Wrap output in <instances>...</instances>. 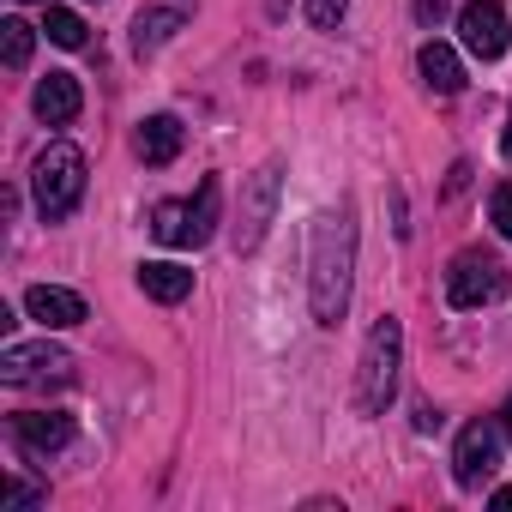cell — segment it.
<instances>
[{
	"label": "cell",
	"instance_id": "obj_1",
	"mask_svg": "<svg viewBox=\"0 0 512 512\" xmlns=\"http://www.w3.org/2000/svg\"><path fill=\"white\" fill-rule=\"evenodd\" d=\"M350 278H356V211H320L308 241V302L320 326H338L350 314Z\"/></svg>",
	"mask_w": 512,
	"mask_h": 512
},
{
	"label": "cell",
	"instance_id": "obj_20",
	"mask_svg": "<svg viewBox=\"0 0 512 512\" xmlns=\"http://www.w3.org/2000/svg\"><path fill=\"white\" fill-rule=\"evenodd\" d=\"M488 217H494V229L512 241V187H494V199H488Z\"/></svg>",
	"mask_w": 512,
	"mask_h": 512
},
{
	"label": "cell",
	"instance_id": "obj_5",
	"mask_svg": "<svg viewBox=\"0 0 512 512\" xmlns=\"http://www.w3.org/2000/svg\"><path fill=\"white\" fill-rule=\"evenodd\" d=\"M0 380L7 386H61L73 380V356L61 344H7L0 350Z\"/></svg>",
	"mask_w": 512,
	"mask_h": 512
},
{
	"label": "cell",
	"instance_id": "obj_13",
	"mask_svg": "<svg viewBox=\"0 0 512 512\" xmlns=\"http://www.w3.org/2000/svg\"><path fill=\"white\" fill-rule=\"evenodd\" d=\"M416 73H422V85H428L434 97H458V91H464V67H458V55H452L446 43H422Z\"/></svg>",
	"mask_w": 512,
	"mask_h": 512
},
{
	"label": "cell",
	"instance_id": "obj_10",
	"mask_svg": "<svg viewBox=\"0 0 512 512\" xmlns=\"http://www.w3.org/2000/svg\"><path fill=\"white\" fill-rule=\"evenodd\" d=\"M13 440L25 452H61L73 440V416H61V410H25V416H13Z\"/></svg>",
	"mask_w": 512,
	"mask_h": 512
},
{
	"label": "cell",
	"instance_id": "obj_9",
	"mask_svg": "<svg viewBox=\"0 0 512 512\" xmlns=\"http://www.w3.org/2000/svg\"><path fill=\"white\" fill-rule=\"evenodd\" d=\"M25 308H31V320H37L43 332H67V326L85 320V302H79L73 290H61V284H31V290H25Z\"/></svg>",
	"mask_w": 512,
	"mask_h": 512
},
{
	"label": "cell",
	"instance_id": "obj_23",
	"mask_svg": "<svg viewBox=\"0 0 512 512\" xmlns=\"http://www.w3.org/2000/svg\"><path fill=\"white\" fill-rule=\"evenodd\" d=\"M440 428V410L434 404H416V434H434Z\"/></svg>",
	"mask_w": 512,
	"mask_h": 512
},
{
	"label": "cell",
	"instance_id": "obj_16",
	"mask_svg": "<svg viewBox=\"0 0 512 512\" xmlns=\"http://www.w3.org/2000/svg\"><path fill=\"white\" fill-rule=\"evenodd\" d=\"M223 217V187L217 181H199V199H187V247H205L211 229Z\"/></svg>",
	"mask_w": 512,
	"mask_h": 512
},
{
	"label": "cell",
	"instance_id": "obj_24",
	"mask_svg": "<svg viewBox=\"0 0 512 512\" xmlns=\"http://www.w3.org/2000/svg\"><path fill=\"white\" fill-rule=\"evenodd\" d=\"M500 434H506V440H512V398H506V404H500Z\"/></svg>",
	"mask_w": 512,
	"mask_h": 512
},
{
	"label": "cell",
	"instance_id": "obj_26",
	"mask_svg": "<svg viewBox=\"0 0 512 512\" xmlns=\"http://www.w3.org/2000/svg\"><path fill=\"white\" fill-rule=\"evenodd\" d=\"M494 506H512V488H494Z\"/></svg>",
	"mask_w": 512,
	"mask_h": 512
},
{
	"label": "cell",
	"instance_id": "obj_12",
	"mask_svg": "<svg viewBox=\"0 0 512 512\" xmlns=\"http://www.w3.org/2000/svg\"><path fill=\"white\" fill-rule=\"evenodd\" d=\"M133 151H139L151 169L175 163V157H181V121H175V115H151V121H139V133H133Z\"/></svg>",
	"mask_w": 512,
	"mask_h": 512
},
{
	"label": "cell",
	"instance_id": "obj_8",
	"mask_svg": "<svg viewBox=\"0 0 512 512\" xmlns=\"http://www.w3.org/2000/svg\"><path fill=\"white\" fill-rule=\"evenodd\" d=\"M500 428L494 422H470L464 434H458V446H452V476H458V488H482L488 476H494V464H500Z\"/></svg>",
	"mask_w": 512,
	"mask_h": 512
},
{
	"label": "cell",
	"instance_id": "obj_17",
	"mask_svg": "<svg viewBox=\"0 0 512 512\" xmlns=\"http://www.w3.org/2000/svg\"><path fill=\"white\" fill-rule=\"evenodd\" d=\"M31 49H37V31L25 19H7L0 25V61H7V73H25L31 67Z\"/></svg>",
	"mask_w": 512,
	"mask_h": 512
},
{
	"label": "cell",
	"instance_id": "obj_22",
	"mask_svg": "<svg viewBox=\"0 0 512 512\" xmlns=\"http://www.w3.org/2000/svg\"><path fill=\"white\" fill-rule=\"evenodd\" d=\"M416 19H422V25H440V19H446V0H416Z\"/></svg>",
	"mask_w": 512,
	"mask_h": 512
},
{
	"label": "cell",
	"instance_id": "obj_6",
	"mask_svg": "<svg viewBox=\"0 0 512 512\" xmlns=\"http://www.w3.org/2000/svg\"><path fill=\"white\" fill-rule=\"evenodd\" d=\"M278 193H284V169L278 163H266L260 175L247 181V193H241V223H235V253H253L266 241V229H272V217H278Z\"/></svg>",
	"mask_w": 512,
	"mask_h": 512
},
{
	"label": "cell",
	"instance_id": "obj_21",
	"mask_svg": "<svg viewBox=\"0 0 512 512\" xmlns=\"http://www.w3.org/2000/svg\"><path fill=\"white\" fill-rule=\"evenodd\" d=\"M37 500H43L37 488H25V482H13L7 494H0V512H7V506H37Z\"/></svg>",
	"mask_w": 512,
	"mask_h": 512
},
{
	"label": "cell",
	"instance_id": "obj_7",
	"mask_svg": "<svg viewBox=\"0 0 512 512\" xmlns=\"http://www.w3.org/2000/svg\"><path fill=\"white\" fill-rule=\"evenodd\" d=\"M458 37H464V49L476 61H500L506 43H512V19H506L500 0H464L458 7Z\"/></svg>",
	"mask_w": 512,
	"mask_h": 512
},
{
	"label": "cell",
	"instance_id": "obj_11",
	"mask_svg": "<svg viewBox=\"0 0 512 512\" xmlns=\"http://www.w3.org/2000/svg\"><path fill=\"white\" fill-rule=\"evenodd\" d=\"M31 109H37V121H49V127H67V121L85 109V91H79V79H73V73H49V79L37 85Z\"/></svg>",
	"mask_w": 512,
	"mask_h": 512
},
{
	"label": "cell",
	"instance_id": "obj_14",
	"mask_svg": "<svg viewBox=\"0 0 512 512\" xmlns=\"http://www.w3.org/2000/svg\"><path fill=\"white\" fill-rule=\"evenodd\" d=\"M139 290H145L151 302L175 308V302L193 296V272H187V266H169V260H151V266H139Z\"/></svg>",
	"mask_w": 512,
	"mask_h": 512
},
{
	"label": "cell",
	"instance_id": "obj_18",
	"mask_svg": "<svg viewBox=\"0 0 512 512\" xmlns=\"http://www.w3.org/2000/svg\"><path fill=\"white\" fill-rule=\"evenodd\" d=\"M43 37H49L55 49H85V19H79V13H67V7H49Z\"/></svg>",
	"mask_w": 512,
	"mask_h": 512
},
{
	"label": "cell",
	"instance_id": "obj_25",
	"mask_svg": "<svg viewBox=\"0 0 512 512\" xmlns=\"http://www.w3.org/2000/svg\"><path fill=\"white\" fill-rule=\"evenodd\" d=\"M500 151L512 157V115H506V133H500Z\"/></svg>",
	"mask_w": 512,
	"mask_h": 512
},
{
	"label": "cell",
	"instance_id": "obj_3",
	"mask_svg": "<svg viewBox=\"0 0 512 512\" xmlns=\"http://www.w3.org/2000/svg\"><path fill=\"white\" fill-rule=\"evenodd\" d=\"M31 199H37L43 223L73 217L79 199H85V151L79 145H49L37 157V169H31Z\"/></svg>",
	"mask_w": 512,
	"mask_h": 512
},
{
	"label": "cell",
	"instance_id": "obj_2",
	"mask_svg": "<svg viewBox=\"0 0 512 512\" xmlns=\"http://www.w3.org/2000/svg\"><path fill=\"white\" fill-rule=\"evenodd\" d=\"M398 362H404V326L386 314L368 326V344L356 362V410L362 416H386V404L398 392Z\"/></svg>",
	"mask_w": 512,
	"mask_h": 512
},
{
	"label": "cell",
	"instance_id": "obj_4",
	"mask_svg": "<svg viewBox=\"0 0 512 512\" xmlns=\"http://www.w3.org/2000/svg\"><path fill=\"white\" fill-rule=\"evenodd\" d=\"M506 260L488 247H464L458 260L446 266V302L452 308H482V302H500L506 296Z\"/></svg>",
	"mask_w": 512,
	"mask_h": 512
},
{
	"label": "cell",
	"instance_id": "obj_15",
	"mask_svg": "<svg viewBox=\"0 0 512 512\" xmlns=\"http://www.w3.org/2000/svg\"><path fill=\"white\" fill-rule=\"evenodd\" d=\"M187 25V13L181 7H157V13H139L133 19V55H157L175 31Z\"/></svg>",
	"mask_w": 512,
	"mask_h": 512
},
{
	"label": "cell",
	"instance_id": "obj_19",
	"mask_svg": "<svg viewBox=\"0 0 512 512\" xmlns=\"http://www.w3.org/2000/svg\"><path fill=\"white\" fill-rule=\"evenodd\" d=\"M344 13H350V0H308V25L314 31H338Z\"/></svg>",
	"mask_w": 512,
	"mask_h": 512
}]
</instances>
